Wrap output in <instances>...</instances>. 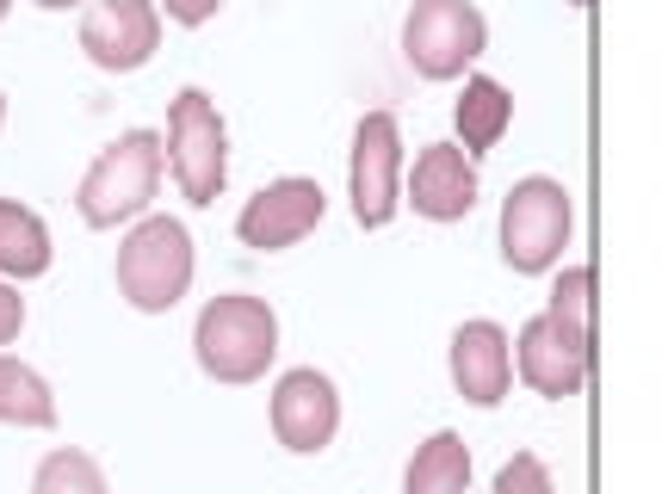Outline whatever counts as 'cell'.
<instances>
[{
    "mask_svg": "<svg viewBox=\"0 0 662 494\" xmlns=\"http://www.w3.org/2000/svg\"><path fill=\"white\" fill-rule=\"evenodd\" d=\"M161 161L168 154H161L156 130H125L111 149H99V161L87 168V180L75 192L81 223L87 229H118V223L142 216L149 198H156V185H161Z\"/></svg>",
    "mask_w": 662,
    "mask_h": 494,
    "instance_id": "7a4b0ae2",
    "label": "cell"
},
{
    "mask_svg": "<svg viewBox=\"0 0 662 494\" xmlns=\"http://www.w3.org/2000/svg\"><path fill=\"white\" fill-rule=\"evenodd\" d=\"M32 7H44V13H63V7H81V0H32Z\"/></svg>",
    "mask_w": 662,
    "mask_h": 494,
    "instance_id": "603a6c76",
    "label": "cell"
},
{
    "mask_svg": "<svg viewBox=\"0 0 662 494\" xmlns=\"http://www.w3.org/2000/svg\"><path fill=\"white\" fill-rule=\"evenodd\" d=\"M508 353H514V370H521V384L538 389V396H576L588 384V346L576 334L552 322V315H533L521 327V340H508Z\"/></svg>",
    "mask_w": 662,
    "mask_h": 494,
    "instance_id": "8fae6325",
    "label": "cell"
},
{
    "mask_svg": "<svg viewBox=\"0 0 662 494\" xmlns=\"http://www.w3.org/2000/svg\"><path fill=\"white\" fill-rule=\"evenodd\" d=\"M168 168L180 180V198L186 204H217L223 180H229V142H223V118H217V99L199 87L174 93L168 106Z\"/></svg>",
    "mask_w": 662,
    "mask_h": 494,
    "instance_id": "277c9868",
    "label": "cell"
},
{
    "mask_svg": "<svg viewBox=\"0 0 662 494\" xmlns=\"http://www.w3.org/2000/svg\"><path fill=\"white\" fill-rule=\"evenodd\" d=\"M161 7H168L174 25H205V19H217L223 0H161Z\"/></svg>",
    "mask_w": 662,
    "mask_h": 494,
    "instance_id": "7402d4cb",
    "label": "cell"
},
{
    "mask_svg": "<svg viewBox=\"0 0 662 494\" xmlns=\"http://www.w3.org/2000/svg\"><path fill=\"white\" fill-rule=\"evenodd\" d=\"M0 124H7V93H0Z\"/></svg>",
    "mask_w": 662,
    "mask_h": 494,
    "instance_id": "d4e9b609",
    "label": "cell"
},
{
    "mask_svg": "<svg viewBox=\"0 0 662 494\" xmlns=\"http://www.w3.org/2000/svg\"><path fill=\"white\" fill-rule=\"evenodd\" d=\"M192 284V235L180 216H142L118 241V297L142 315H168Z\"/></svg>",
    "mask_w": 662,
    "mask_h": 494,
    "instance_id": "3957f363",
    "label": "cell"
},
{
    "mask_svg": "<svg viewBox=\"0 0 662 494\" xmlns=\"http://www.w3.org/2000/svg\"><path fill=\"white\" fill-rule=\"evenodd\" d=\"M32 494H111V488H106V470H99L87 451L63 445V451H50V458L38 463Z\"/></svg>",
    "mask_w": 662,
    "mask_h": 494,
    "instance_id": "d6986e66",
    "label": "cell"
},
{
    "mask_svg": "<svg viewBox=\"0 0 662 494\" xmlns=\"http://www.w3.org/2000/svg\"><path fill=\"white\" fill-rule=\"evenodd\" d=\"M0 420L7 427H38V432L56 427V396H50V384L13 353H0Z\"/></svg>",
    "mask_w": 662,
    "mask_h": 494,
    "instance_id": "e0dca14e",
    "label": "cell"
},
{
    "mask_svg": "<svg viewBox=\"0 0 662 494\" xmlns=\"http://www.w3.org/2000/svg\"><path fill=\"white\" fill-rule=\"evenodd\" d=\"M452 384L471 408H495L514 389V353L495 322H465L452 334Z\"/></svg>",
    "mask_w": 662,
    "mask_h": 494,
    "instance_id": "4fadbf2b",
    "label": "cell"
},
{
    "mask_svg": "<svg viewBox=\"0 0 662 494\" xmlns=\"http://www.w3.org/2000/svg\"><path fill=\"white\" fill-rule=\"evenodd\" d=\"M495 494H557V488H552V470H545L533 451H514V458L495 470Z\"/></svg>",
    "mask_w": 662,
    "mask_h": 494,
    "instance_id": "ffe728a7",
    "label": "cell"
},
{
    "mask_svg": "<svg viewBox=\"0 0 662 494\" xmlns=\"http://www.w3.org/2000/svg\"><path fill=\"white\" fill-rule=\"evenodd\" d=\"M508 124H514V99H508L502 80H489V75L465 80V93H458V142H465V154L495 149L508 137Z\"/></svg>",
    "mask_w": 662,
    "mask_h": 494,
    "instance_id": "9a60e30c",
    "label": "cell"
},
{
    "mask_svg": "<svg viewBox=\"0 0 662 494\" xmlns=\"http://www.w3.org/2000/svg\"><path fill=\"white\" fill-rule=\"evenodd\" d=\"M471 488V451L458 432H434L427 445H415L409 470H403V494H465Z\"/></svg>",
    "mask_w": 662,
    "mask_h": 494,
    "instance_id": "2e32d148",
    "label": "cell"
},
{
    "mask_svg": "<svg viewBox=\"0 0 662 494\" xmlns=\"http://www.w3.org/2000/svg\"><path fill=\"white\" fill-rule=\"evenodd\" d=\"M348 198L360 229H384L403 204V130L391 111H365L348 154Z\"/></svg>",
    "mask_w": 662,
    "mask_h": 494,
    "instance_id": "52a82bcc",
    "label": "cell"
},
{
    "mask_svg": "<svg viewBox=\"0 0 662 494\" xmlns=\"http://www.w3.org/2000/svg\"><path fill=\"white\" fill-rule=\"evenodd\" d=\"M489 25L477 0H415L403 19V56L421 80H458L483 56Z\"/></svg>",
    "mask_w": 662,
    "mask_h": 494,
    "instance_id": "5b68a950",
    "label": "cell"
},
{
    "mask_svg": "<svg viewBox=\"0 0 662 494\" xmlns=\"http://www.w3.org/2000/svg\"><path fill=\"white\" fill-rule=\"evenodd\" d=\"M50 272V229L32 204L0 198V278L7 284H25V278Z\"/></svg>",
    "mask_w": 662,
    "mask_h": 494,
    "instance_id": "5bb4252c",
    "label": "cell"
},
{
    "mask_svg": "<svg viewBox=\"0 0 662 494\" xmlns=\"http://www.w3.org/2000/svg\"><path fill=\"white\" fill-rule=\"evenodd\" d=\"M545 315H552L564 334H576L583 346H595V272H588V266H564L557 284H552Z\"/></svg>",
    "mask_w": 662,
    "mask_h": 494,
    "instance_id": "ac0fdd59",
    "label": "cell"
},
{
    "mask_svg": "<svg viewBox=\"0 0 662 494\" xmlns=\"http://www.w3.org/2000/svg\"><path fill=\"white\" fill-rule=\"evenodd\" d=\"M273 432H279L285 451H303V458L334 445V432H341V396H334V384L322 370L298 365L279 377V389H273Z\"/></svg>",
    "mask_w": 662,
    "mask_h": 494,
    "instance_id": "30bf717a",
    "label": "cell"
},
{
    "mask_svg": "<svg viewBox=\"0 0 662 494\" xmlns=\"http://www.w3.org/2000/svg\"><path fill=\"white\" fill-rule=\"evenodd\" d=\"M322 211H329V198H322V185L316 180H273L260 185L248 204H242L236 216V235L242 247H260V254H279V247H298L303 235L322 223Z\"/></svg>",
    "mask_w": 662,
    "mask_h": 494,
    "instance_id": "9c48e42d",
    "label": "cell"
},
{
    "mask_svg": "<svg viewBox=\"0 0 662 494\" xmlns=\"http://www.w3.org/2000/svg\"><path fill=\"white\" fill-rule=\"evenodd\" d=\"M81 50L106 75H137L161 50V7L156 0H94L81 13Z\"/></svg>",
    "mask_w": 662,
    "mask_h": 494,
    "instance_id": "ba28073f",
    "label": "cell"
},
{
    "mask_svg": "<svg viewBox=\"0 0 662 494\" xmlns=\"http://www.w3.org/2000/svg\"><path fill=\"white\" fill-rule=\"evenodd\" d=\"M564 7H588V0H564Z\"/></svg>",
    "mask_w": 662,
    "mask_h": 494,
    "instance_id": "484cf974",
    "label": "cell"
},
{
    "mask_svg": "<svg viewBox=\"0 0 662 494\" xmlns=\"http://www.w3.org/2000/svg\"><path fill=\"white\" fill-rule=\"evenodd\" d=\"M569 223H576V211H569L564 185L545 180V173L521 180L502 198V260L514 272H545V266H557V254L569 241Z\"/></svg>",
    "mask_w": 662,
    "mask_h": 494,
    "instance_id": "8992f818",
    "label": "cell"
},
{
    "mask_svg": "<svg viewBox=\"0 0 662 494\" xmlns=\"http://www.w3.org/2000/svg\"><path fill=\"white\" fill-rule=\"evenodd\" d=\"M7 13H13V0H0V19H7Z\"/></svg>",
    "mask_w": 662,
    "mask_h": 494,
    "instance_id": "cb8c5ba5",
    "label": "cell"
},
{
    "mask_svg": "<svg viewBox=\"0 0 662 494\" xmlns=\"http://www.w3.org/2000/svg\"><path fill=\"white\" fill-rule=\"evenodd\" d=\"M409 204L427 223H458L477 204V168L458 142H427L409 173Z\"/></svg>",
    "mask_w": 662,
    "mask_h": 494,
    "instance_id": "7c38bea8",
    "label": "cell"
},
{
    "mask_svg": "<svg viewBox=\"0 0 662 494\" xmlns=\"http://www.w3.org/2000/svg\"><path fill=\"white\" fill-rule=\"evenodd\" d=\"M192 353H199L205 377H217V384H254L279 358V315H273L267 297H248V291L211 297L199 309V327H192Z\"/></svg>",
    "mask_w": 662,
    "mask_h": 494,
    "instance_id": "6da1fadb",
    "label": "cell"
},
{
    "mask_svg": "<svg viewBox=\"0 0 662 494\" xmlns=\"http://www.w3.org/2000/svg\"><path fill=\"white\" fill-rule=\"evenodd\" d=\"M19 327H25V297H19L7 278H0V346H13Z\"/></svg>",
    "mask_w": 662,
    "mask_h": 494,
    "instance_id": "44dd1931",
    "label": "cell"
}]
</instances>
